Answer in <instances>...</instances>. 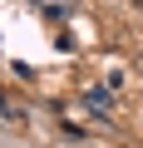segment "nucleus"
I'll use <instances>...</instances> for the list:
<instances>
[{
  "label": "nucleus",
  "instance_id": "2",
  "mask_svg": "<svg viewBox=\"0 0 143 148\" xmlns=\"http://www.w3.org/2000/svg\"><path fill=\"white\" fill-rule=\"evenodd\" d=\"M128 5H143V0H128Z\"/></svg>",
  "mask_w": 143,
  "mask_h": 148
},
{
  "label": "nucleus",
  "instance_id": "1",
  "mask_svg": "<svg viewBox=\"0 0 143 148\" xmlns=\"http://www.w3.org/2000/svg\"><path fill=\"white\" fill-rule=\"evenodd\" d=\"M84 99H89V104H94V109H99V114H109V94H99V89H89V94H84Z\"/></svg>",
  "mask_w": 143,
  "mask_h": 148
}]
</instances>
